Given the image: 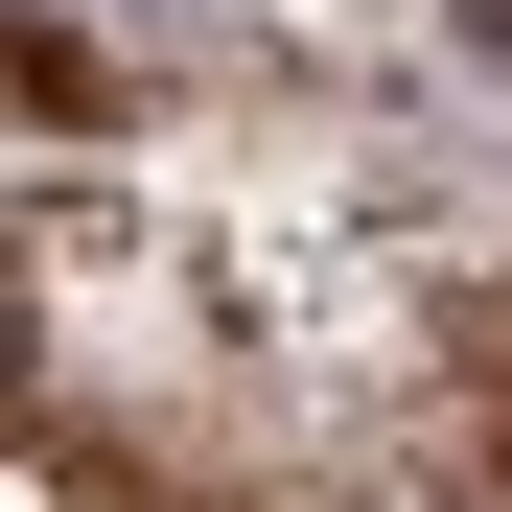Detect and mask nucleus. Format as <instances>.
I'll return each mask as SVG.
<instances>
[{"label": "nucleus", "mask_w": 512, "mask_h": 512, "mask_svg": "<svg viewBox=\"0 0 512 512\" xmlns=\"http://www.w3.org/2000/svg\"><path fill=\"white\" fill-rule=\"evenodd\" d=\"M466 24H489V47H512V0H466Z\"/></svg>", "instance_id": "nucleus-1"}]
</instances>
